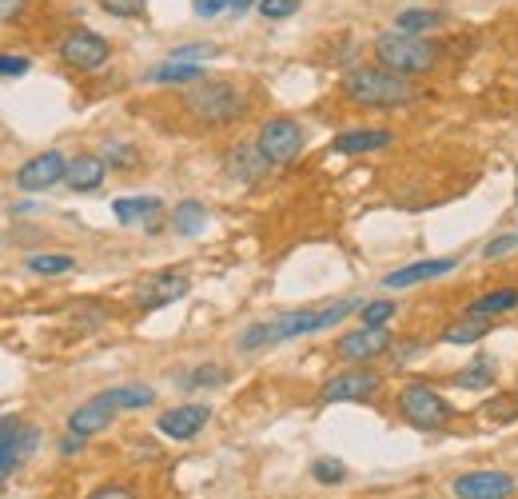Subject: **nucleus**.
I'll list each match as a JSON object with an SVG mask.
<instances>
[{"instance_id": "26", "label": "nucleus", "mask_w": 518, "mask_h": 499, "mask_svg": "<svg viewBox=\"0 0 518 499\" xmlns=\"http://www.w3.org/2000/svg\"><path fill=\"white\" fill-rule=\"evenodd\" d=\"M160 208H164L160 196H120V200H112V216L120 224H140V220L156 216Z\"/></svg>"}, {"instance_id": "27", "label": "nucleus", "mask_w": 518, "mask_h": 499, "mask_svg": "<svg viewBox=\"0 0 518 499\" xmlns=\"http://www.w3.org/2000/svg\"><path fill=\"white\" fill-rule=\"evenodd\" d=\"M204 224H208V208L200 204V200H180L176 208H172V232L176 236H200L204 232Z\"/></svg>"}, {"instance_id": "8", "label": "nucleus", "mask_w": 518, "mask_h": 499, "mask_svg": "<svg viewBox=\"0 0 518 499\" xmlns=\"http://www.w3.org/2000/svg\"><path fill=\"white\" fill-rule=\"evenodd\" d=\"M303 144H307V132H303V124L291 120V116H271V120L259 124V132H256V148L263 152V160H267L271 168L299 160Z\"/></svg>"}, {"instance_id": "43", "label": "nucleus", "mask_w": 518, "mask_h": 499, "mask_svg": "<svg viewBox=\"0 0 518 499\" xmlns=\"http://www.w3.org/2000/svg\"><path fill=\"white\" fill-rule=\"evenodd\" d=\"M20 428H24L20 416H0V440H4V436H16Z\"/></svg>"}, {"instance_id": "25", "label": "nucleus", "mask_w": 518, "mask_h": 499, "mask_svg": "<svg viewBox=\"0 0 518 499\" xmlns=\"http://www.w3.org/2000/svg\"><path fill=\"white\" fill-rule=\"evenodd\" d=\"M515 308H518V288H511V284H507V288H491V292H483L479 300L467 304L471 316H491V320H495V316H507V312H515Z\"/></svg>"}, {"instance_id": "15", "label": "nucleus", "mask_w": 518, "mask_h": 499, "mask_svg": "<svg viewBox=\"0 0 518 499\" xmlns=\"http://www.w3.org/2000/svg\"><path fill=\"white\" fill-rule=\"evenodd\" d=\"M395 140L391 128H347L331 140V152L335 156H363V152H379Z\"/></svg>"}, {"instance_id": "17", "label": "nucleus", "mask_w": 518, "mask_h": 499, "mask_svg": "<svg viewBox=\"0 0 518 499\" xmlns=\"http://www.w3.org/2000/svg\"><path fill=\"white\" fill-rule=\"evenodd\" d=\"M36 444H40V428H32V424H24L16 436H4L0 440V484L36 452Z\"/></svg>"}, {"instance_id": "14", "label": "nucleus", "mask_w": 518, "mask_h": 499, "mask_svg": "<svg viewBox=\"0 0 518 499\" xmlns=\"http://www.w3.org/2000/svg\"><path fill=\"white\" fill-rule=\"evenodd\" d=\"M459 268V256H435V260H415L407 268H395L391 276H383V288L399 292V288H415L423 280H439V276H451Z\"/></svg>"}, {"instance_id": "5", "label": "nucleus", "mask_w": 518, "mask_h": 499, "mask_svg": "<svg viewBox=\"0 0 518 499\" xmlns=\"http://www.w3.org/2000/svg\"><path fill=\"white\" fill-rule=\"evenodd\" d=\"M399 416H403V424H411V428H419V432H439V428H447V424L455 420V408H451V400H447L439 388H431L427 380H411V384H403V392H399Z\"/></svg>"}, {"instance_id": "29", "label": "nucleus", "mask_w": 518, "mask_h": 499, "mask_svg": "<svg viewBox=\"0 0 518 499\" xmlns=\"http://www.w3.org/2000/svg\"><path fill=\"white\" fill-rule=\"evenodd\" d=\"M479 416H483L487 424H515L518 420V392H499V396H491V400L479 408Z\"/></svg>"}, {"instance_id": "21", "label": "nucleus", "mask_w": 518, "mask_h": 499, "mask_svg": "<svg viewBox=\"0 0 518 499\" xmlns=\"http://www.w3.org/2000/svg\"><path fill=\"white\" fill-rule=\"evenodd\" d=\"M148 80L152 84H200V80H208V64H196V60H164V64H156L152 72H148Z\"/></svg>"}, {"instance_id": "13", "label": "nucleus", "mask_w": 518, "mask_h": 499, "mask_svg": "<svg viewBox=\"0 0 518 499\" xmlns=\"http://www.w3.org/2000/svg\"><path fill=\"white\" fill-rule=\"evenodd\" d=\"M212 424V408L208 404H180V408H168L156 428L168 436V440H196L204 428Z\"/></svg>"}, {"instance_id": "34", "label": "nucleus", "mask_w": 518, "mask_h": 499, "mask_svg": "<svg viewBox=\"0 0 518 499\" xmlns=\"http://www.w3.org/2000/svg\"><path fill=\"white\" fill-rule=\"evenodd\" d=\"M311 480H315V484H323V488H339V484L347 480V468H343L339 460L323 456V460H315V464H311Z\"/></svg>"}, {"instance_id": "35", "label": "nucleus", "mask_w": 518, "mask_h": 499, "mask_svg": "<svg viewBox=\"0 0 518 499\" xmlns=\"http://www.w3.org/2000/svg\"><path fill=\"white\" fill-rule=\"evenodd\" d=\"M108 16H116V20H136V16H144V8H148V0H96Z\"/></svg>"}, {"instance_id": "36", "label": "nucleus", "mask_w": 518, "mask_h": 499, "mask_svg": "<svg viewBox=\"0 0 518 499\" xmlns=\"http://www.w3.org/2000/svg\"><path fill=\"white\" fill-rule=\"evenodd\" d=\"M256 8L263 20H287L299 12V0H259Z\"/></svg>"}, {"instance_id": "20", "label": "nucleus", "mask_w": 518, "mask_h": 499, "mask_svg": "<svg viewBox=\"0 0 518 499\" xmlns=\"http://www.w3.org/2000/svg\"><path fill=\"white\" fill-rule=\"evenodd\" d=\"M491 332H495V320H491V316H471V312H467V316H459L455 324H447L439 340H443V344L463 348V344H479V340H487Z\"/></svg>"}, {"instance_id": "24", "label": "nucleus", "mask_w": 518, "mask_h": 499, "mask_svg": "<svg viewBox=\"0 0 518 499\" xmlns=\"http://www.w3.org/2000/svg\"><path fill=\"white\" fill-rule=\"evenodd\" d=\"M459 388H467V392H487V388H499V364L487 356V352H479L463 372H459Z\"/></svg>"}, {"instance_id": "22", "label": "nucleus", "mask_w": 518, "mask_h": 499, "mask_svg": "<svg viewBox=\"0 0 518 499\" xmlns=\"http://www.w3.org/2000/svg\"><path fill=\"white\" fill-rule=\"evenodd\" d=\"M116 412H140V408H152L156 404V388L148 384H116L108 392H100Z\"/></svg>"}, {"instance_id": "10", "label": "nucleus", "mask_w": 518, "mask_h": 499, "mask_svg": "<svg viewBox=\"0 0 518 499\" xmlns=\"http://www.w3.org/2000/svg\"><path fill=\"white\" fill-rule=\"evenodd\" d=\"M391 332L387 328H355V332H347V336H339L335 340V356L343 360V364H371V360H379V356H387L391 352Z\"/></svg>"}, {"instance_id": "31", "label": "nucleus", "mask_w": 518, "mask_h": 499, "mask_svg": "<svg viewBox=\"0 0 518 499\" xmlns=\"http://www.w3.org/2000/svg\"><path fill=\"white\" fill-rule=\"evenodd\" d=\"M224 384H228V368H220V364H200V368H192V372L180 376V388H184V392H196V388H224Z\"/></svg>"}, {"instance_id": "16", "label": "nucleus", "mask_w": 518, "mask_h": 499, "mask_svg": "<svg viewBox=\"0 0 518 499\" xmlns=\"http://www.w3.org/2000/svg\"><path fill=\"white\" fill-rule=\"evenodd\" d=\"M104 176H108V160L96 156V152H80V156L68 160L64 184H68L72 192H96V188L104 184Z\"/></svg>"}, {"instance_id": "37", "label": "nucleus", "mask_w": 518, "mask_h": 499, "mask_svg": "<svg viewBox=\"0 0 518 499\" xmlns=\"http://www.w3.org/2000/svg\"><path fill=\"white\" fill-rule=\"evenodd\" d=\"M212 56H220V48L216 44H184V48H172V60H212Z\"/></svg>"}, {"instance_id": "4", "label": "nucleus", "mask_w": 518, "mask_h": 499, "mask_svg": "<svg viewBox=\"0 0 518 499\" xmlns=\"http://www.w3.org/2000/svg\"><path fill=\"white\" fill-rule=\"evenodd\" d=\"M371 48H375V60L383 68H391L399 76H411V80L415 76H427V72H435L443 64V44L439 40L415 36V32H399V28L379 32Z\"/></svg>"}, {"instance_id": "9", "label": "nucleus", "mask_w": 518, "mask_h": 499, "mask_svg": "<svg viewBox=\"0 0 518 499\" xmlns=\"http://www.w3.org/2000/svg\"><path fill=\"white\" fill-rule=\"evenodd\" d=\"M188 292H192L188 276H180V272H156V276H148V280L136 284L132 304H136L140 312H156V308H168V304L184 300Z\"/></svg>"}, {"instance_id": "12", "label": "nucleus", "mask_w": 518, "mask_h": 499, "mask_svg": "<svg viewBox=\"0 0 518 499\" xmlns=\"http://www.w3.org/2000/svg\"><path fill=\"white\" fill-rule=\"evenodd\" d=\"M451 488L459 499H511L518 492V480L499 468H479V472H463Z\"/></svg>"}, {"instance_id": "44", "label": "nucleus", "mask_w": 518, "mask_h": 499, "mask_svg": "<svg viewBox=\"0 0 518 499\" xmlns=\"http://www.w3.org/2000/svg\"><path fill=\"white\" fill-rule=\"evenodd\" d=\"M24 8V0H0V20H12Z\"/></svg>"}, {"instance_id": "47", "label": "nucleus", "mask_w": 518, "mask_h": 499, "mask_svg": "<svg viewBox=\"0 0 518 499\" xmlns=\"http://www.w3.org/2000/svg\"><path fill=\"white\" fill-rule=\"evenodd\" d=\"M515 176H518V160H515Z\"/></svg>"}, {"instance_id": "45", "label": "nucleus", "mask_w": 518, "mask_h": 499, "mask_svg": "<svg viewBox=\"0 0 518 499\" xmlns=\"http://www.w3.org/2000/svg\"><path fill=\"white\" fill-rule=\"evenodd\" d=\"M259 0H228V8H232V12H248V8H256Z\"/></svg>"}, {"instance_id": "23", "label": "nucleus", "mask_w": 518, "mask_h": 499, "mask_svg": "<svg viewBox=\"0 0 518 499\" xmlns=\"http://www.w3.org/2000/svg\"><path fill=\"white\" fill-rule=\"evenodd\" d=\"M447 24V12L443 8H403L395 16V28L399 32H415V36H431Z\"/></svg>"}, {"instance_id": "30", "label": "nucleus", "mask_w": 518, "mask_h": 499, "mask_svg": "<svg viewBox=\"0 0 518 499\" xmlns=\"http://www.w3.org/2000/svg\"><path fill=\"white\" fill-rule=\"evenodd\" d=\"M104 160H108V168H116V172H136L140 168V148L132 144V140H108L104 144Z\"/></svg>"}, {"instance_id": "11", "label": "nucleus", "mask_w": 518, "mask_h": 499, "mask_svg": "<svg viewBox=\"0 0 518 499\" xmlns=\"http://www.w3.org/2000/svg\"><path fill=\"white\" fill-rule=\"evenodd\" d=\"M64 172H68V156L48 148V152H40V156H32L16 168V188L20 192H48L52 184L64 180Z\"/></svg>"}, {"instance_id": "28", "label": "nucleus", "mask_w": 518, "mask_h": 499, "mask_svg": "<svg viewBox=\"0 0 518 499\" xmlns=\"http://www.w3.org/2000/svg\"><path fill=\"white\" fill-rule=\"evenodd\" d=\"M24 268L36 272V276H64V272L76 268V256H68V252H36V256L24 260Z\"/></svg>"}, {"instance_id": "2", "label": "nucleus", "mask_w": 518, "mask_h": 499, "mask_svg": "<svg viewBox=\"0 0 518 499\" xmlns=\"http://www.w3.org/2000/svg\"><path fill=\"white\" fill-rule=\"evenodd\" d=\"M351 312H359V300H339V304H327V308H299V312H287V316H275V320H259V324L240 332L236 348L259 352V348H271V344H283V340L315 336V332L347 320Z\"/></svg>"}, {"instance_id": "33", "label": "nucleus", "mask_w": 518, "mask_h": 499, "mask_svg": "<svg viewBox=\"0 0 518 499\" xmlns=\"http://www.w3.org/2000/svg\"><path fill=\"white\" fill-rule=\"evenodd\" d=\"M395 312H399L395 300H367V304H359V320L367 328H387V320H395Z\"/></svg>"}, {"instance_id": "46", "label": "nucleus", "mask_w": 518, "mask_h": 499, "mask_svg": "<svg viewBox=\"0 0 518 499\" xmlns=\"http://www.w3.org/2000/svg\"><path fill=\"white\" fill-rule=\"evenodd\" d=\"M515 212H518V192H515Z\"/></svg>"}, {"instance_id": "7", "label": "nucleus", "mask_w": 518, "mask_h": 499, "mask_svg": "<svg viewBox=\"0 0 518 499\" xmlns=\"http://www.w3.org/2000/svg\"><path fill=\"white\" fill-rule=\"evenodd\" d=\"M379 388H383V376L371 364H351L319 384V404H359L379 396Z\"/></svg>"}, {"instance_id": "3", "label": "nucleus", "mask_w": 518, "mask_h": 499, "mask_svg": "<svg viewBox=\"0 0 518 499\" xmlns=\"http://www.w3.org/2000/svg\"><path fill=\"white\" fill-rule=\"evenodd\" d=\"M180 104L188 120H196L200 128H228L252 112V96L236 80H220V76H208L188 92H180Z\"/></svg>"}, {"instance_id": "41", "label": "nucleus", "mask_w": 518, "mask_h": 499, "mask_svg": "<svg viewBox=\"0 0 518 499\" xmlns=\"http://www.w3.org/2000/svg\"><path fill=\"white\" fill-rule=\"evenodd\" d=\"M228 8V0H192V12L200 16V20H212V16H220Z\"/></svg>"}, {"instance_id": "19", "label": "nucleus", "mask_w": 518, "mask_h": 499, "mask_svg": "<svg viewBox=\"0 0 518 499\" xmlns=\"http://www.w3.org/2000/svg\"><path fill=\"white\" fill-rule=\"evenodd\" d=\"M267 168H271V164L263 160V152H259L256 144H236V148L228 152V160H224V172H228L236 184H256Z\"/></svg>"}, {"instance_id": "40", "label": "nucleus", "mask_w": 518, "mask_h": 499, "mask_svg": "<svg viewBox=\"0 0 518 499\" xmlns=\"http://www.w3.org/2000/svg\"><path fill=\"white\" fill-rule=\"evenodd\" d=\"M88 499H140L128 484H100Z\"/></svg>"}, {"instance_id": "18", "label": "nucleus", "mask_w": 518, "mask_h": 499, "mask_svg": "<svg viewBox=\"0 0 518 499\" xmlns=\"http://www.w3.org/2000/svg\"><path fill=\"white\" fill-rule=\"evenodd\" d=\"M116 420V408L104 400V396H92L88 404H80L72 416H68V432H76V436H96V432H104L108 424Z\"/></svg>"}, {"instance_id": "42", "label": "nucleus", "mask_w": 518, "mask_h": 499, "mask_svg": "<svg viewBox=\"0 0 518 499\" xmlns=\"http://www.w3.org/2000/svg\"><path fill=\"white\" fill-rule=\"evenodd\" d=\"M80 452H84V436L68 432V436L60 440V456H80Z\"/></svg>"}, {"instance_id": "1", "label": "nucleus", "mask_w": 518, "mask_h": 499, "mask_svg": "<svg viewBox=\"0 0 518 499\" xmlns=\"http://www.w3.org/2000/svg\"><path fill=\"white\" fill-rule=\"evenodd\" d=\"M339 92L347 104L355 108H371V112H395V108H411L423 92L411 76H399L383 64H355L343 72Z\"/></svg>"}, {"instance_id": "32", "label": "nucleus", "mask_w": 518, "mask_h": 499, "mask_svg": "<svg viewBox=\"0 0 518 499\" xmlns=\"http://www.w3.org/2000/svg\"><path fill=\"white\" fill-rule=\"evenodd\" d=\"M108 320H112V308L100 304V300H80V304L72 308V324H76V328H104Z\"/></svg>"}, {"instance_id": "39", "label": "nucleus", "mask_w": 518, "mask_h": 499, "mask_svg": "<svg viewBox=\"0 0 518 499\" xmlns=\"http://www.w3.org/2000/svg\"><path fill=\"white\" fill-rule=\"evenodd\" d=\"M28 68H32L28 56H20V52H0V80H4V76H24Z\"/></svg>"}, {"instance_id": "38", "label": "nucleus", "mask_w": 518, "mask_h": 499, "mask_svg": "<svg viewBox=\"0 0 518 499\" xmlns=\"http://www.w3.org/2000/svg\"><path fill=\"white\" fill-rule=\"evenodd\" d=\"M518 252V236L515 232H507V236H495L487 248H483V260H503V256H511Z\"/></svg>"}, {"instance_id": "6", "label": "nucleus", "mask_w": 518, "mask_h": 499, "mask_svg": "<svg viewBox=\"0 0 518 499\" xmlns=\"http://www.w3.org/2000/svg\"><path fill=\"white\" fill-rule=\"evenodd\" d=\"M56 56L72 72H100L112 60V40L92 32V28H68L56 44Z\"/></svg>"}]
</instances>
